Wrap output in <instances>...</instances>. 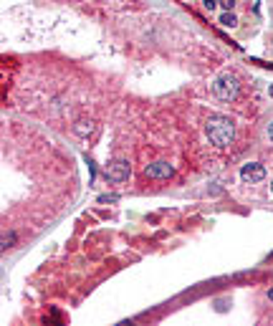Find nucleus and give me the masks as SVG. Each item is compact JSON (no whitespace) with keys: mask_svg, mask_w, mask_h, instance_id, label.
Wrapping results in <instances>:
<instances>
[{"mask_svg":"<svg viewBox=\"0 0 273 326\" xmlns=\"http://www.w3.org/2000/svg\"><path fill=\"white\" fill-rule=\"evenodd\" d=\"M268 137H271V142H273V122L268 124Z\"/></svg>","mask_w":273,"mask_h":326,"instance_id":"nucleus-11","label":"nucleus"},{"mask_svg":"<svg viewBox=\"0 0 273 326\" xmlns=\"http://www.w3.org/2000/svg\"><path fill=\"white\" fill-rule=\"evenodd\" d=\"M129 172H132V167H129V162L127 160H114L109 167H107V180L109 182H124V180H129Z\"/></svg>","mask_w":273,"mask_h":326,"instance_id":"nucleus-3","label":"nucleus"},{"mask_svg":"<svg viewBox=\"0 0 273 326\" xmlns=\"http://www.w3.org/2000/svg\"><path fill=\"white\" fill-rule=\"evenodd\" d=\"M202 3H205V8H207V10H213V8L218 5V0H202Z\"/></svg>","mask_w":273,"mask_h":326,"instance_id":"nucleus-10","label":"nucleus"},{"mask_svg":"<svg viewBox=\"0 0 273 326\" xmlns=\"http://www.w3.org/2000/svg\"><path fill=\"white\" fill-rule=\"evenodd\" d=\"M213 91L220 101H235L240 94V81L235 74H220L213 83Z\"/></svg>","mask_w":273,"mask_h":326,"instance_id":"nucleus-2","label":"nucleus"},{"mask_svg":"<svg viewBox=\"0 0 273 326\" xmlns=\"http://www.w3.org/2000/svg\"><path fill=\"white\" fill-rule=\"evenodd\" d=\"M205 134H207L210 144L228 147L230 142H233V137H235V126H233V122H230L228 117L213 114V117L207 119V124H205Z\"/></svg>","mask_w":273,"mask_h":326,"instance_id":"nucleus-1","label":"nucleus"},{"mask_svg":"<svg viewBox=\"0 0 273 326\" xmlns=\"http://www.w3.org/2000/svg\"><path fill=\"white\" fill-rule=\"evenodd\" d=\"M119 198H117V195H101V198H99V203H117Z\"/></svg>","mask_w":273,"mask_h":326,"instance_id":"nucleus-7","label":"nucleus"},{"mask_svg":"<svg viewBox=\"0 0 273 326\" xmlns=\"http://www.w3.org/2000/svg\"><path fill=\"white\" fill-rule=\"evenodd\" d=\"M271 190H273V182H271Z\"/></svg>","mask_w":273,"mask_h":326,"instance_id":"nucleus-14","label":"nucleus"},{"mask_svg":"<svg viewBox=\"0 0 273 326\" xmlns=\"http://www.w3.org/2000/svg\"><path fill=\"white\" fill-rule=\"evenodd\" d=\"M172 172L175 169H172L170 162H152V164L144 167V175L150 177V180H170Z\"/></svg>","mask_w":273,"mask_h":326,"instance_id":"nucleus-4","label":"nucleus"},{"mask_svg":"<svg viewBox=\"0 0 273 326\" xmlns=\"http://www.w3.org/2000/svg\"><path fill=\"white\" fill-rule=\"evenodd\" d=\"M218 3H220L223 8H228V10H230V8H233V5H235V0H218Z\"/></svg>","mask_w":273,"mask_h":326,"instance_id":"nucleus-9","label":"nucleus"},{"mask_svg":"<svg viewBox=\"0 0 273 326\" xmlns=\"http://www.w3.org/2000/svg\"><path fill=\"white\" fill-rule=\"evenodd\" d=\"M268 298H271V301H273V288H271V291H268Z\"/></svg>","mask_w":273,"mask_h":326,"instance_id":"nucleus-12","label":"nucleus"},{"mask_svg":"<svg viewBox=\"0 0 273 326\" xmlns=\"http://www.w3.org/2000/svg\"><path fill=\"white\" fill-rule=\"evenodd\" d=\"M220 23H223L225 28H233V26L238 23V18H235L233 13H223V15H220Z\"/></svg>","mask_w":273,"mask_h":326,"instance_id":"nucleus-6","label":"nucleus"},{"mask_svg":"<svg viewBox=\"0 0 273 326\" xmlns=\"http://www.w3.org/2000/svg\"><path fill=\"white\" fill-rule=\"evenodd\" d=\"M271 96H273V86H271Z\"/></svg>","mask_w":273,"mask_h":326,"instance_id":"nucleus-13","label":"nucleus"},{"mask_svg":"<svg viewBox=\"0 0 273 326\" xmlns=\"http://www.w3.org/2000/svg\"><path fill=\"white\" fill-rule=\"evenodd\" d=\"M13 241H15V235H13V233H10V235H5V238H3V248H5V250H8V248H10V243H13Z\"/></svg>","mask_w":273,"mask_h":326,"instance_id":"nucleus-8","label":"nucleus"},{"mask_svg":"<svg viewBox=\"0 0 273 326\" xmlns=\"http://www.w3.org/2000/svg\"><path fill=\"white\" fill-rule=\"evenodd\" d=\"M266 177V169H263V164H258V162H250V164H243V169H240V180L243 182H261Z\"/></svg>","mask_w":273,"mask_h":326,"instance_id":"nucleus-5","label":"nucleus"}]
</instances>
